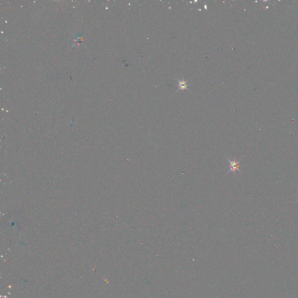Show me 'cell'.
<instances>
[{"instance_id": "2", "label": "cell", "mask_w": 298, "mask_h": 298, "mask_svg": "<svg viewBox=\"0 0 298 298\" xmlns=\"http://www.w3.org/2000/svg\"><path fill=\"white\" fill-rule=\"evenodd\" d=\"M179 81V85L180 84V89H186V82H185L184 80H182V81Z\"/></svg>"}, {"instance_id": "1", "label": "cell", "mask_w": 298, "mask_h": 298, "mask_svg": "<svg viewBox=\"0 0 298 298\" xmlns=\"http://www.w3.org/2000/svg\"><path fill=\"white\" fill-rule=\"evenodd\" d=\"M227 158L228 162L229 163V171L226 173V174H228L229 173L233 172H235L236 171H238L239 172L242 174L241 171H240L239 167H240V162L241 161L242 158L239 161H237L236 159L235 160H230L228 158Z\"/></svg>"}, {"instance_id": "3", "label": "cell", "mask_w": 298, "mask_h": 298, "mask_svg": "<svg viewBox=\"0 0 298 298\" xmlns=\"http://www.w3.org/2000/svg\"><path fill=\"white\" fill-rule=\"evenodd\" d=\"M298 202V200H297V201H296V202Z\"/></svg>"}]
</instances>
